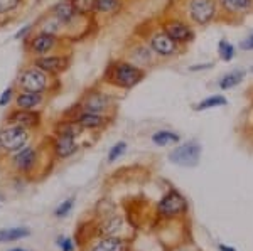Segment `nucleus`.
<instances>
[{"instance_id": "1", "label": "nucleus", "mask_w": 253, "mask_h": 251, "mask_svg": "<svg viewBox=\"0 0 253 251\" xmlns=\"http://www.w3.org/2000/svg\"><path fill=\"white\" fill-rule=\"evenodd\" d=\"M110 83H113L118 88L124 90H130V88L137 86L142 79L145 78V71L142 68L135 66L130 63H117L108 70Z\"/></svg>"}, {"instance_id": "2", "label": "nucleus", "mask_w": 253, "mask_h": 251, "mask_svg": "<svg viewBox=\"0 0 253 251\" xmlns=\"http://www.w3.org/2000/svg\"><path fill=\"white\" fill-rule=\"evenodd\" d=\"M29 133L22 125H10L0 130V148L5 152H19L27 147Z\"/></svg>"}, {"instance_id": "3", "label": "nucleus", "mask_w": 253, "mask_h": 251, "mask_svg": "<svg viewBox=\"0 0 253 251\" xmlns=\"http://www.w3.org/2000/svg\"><path fill=\"white\" fill-rule=\"evenodd\" d=\"M76 121L75 123H68L63 125L59 128V133L54 140V152L59 159H68L73 153L78 150V145H76V133H78V128H76Z\"/></svg>"}, {"instance_id": "4", "label": "nucleus", "mask_w": 253, "mask_h": 251, "mask_svg": "<svg viewBox=\"0 0 253 251\" xmlns=\"http://www.w3.org/2000/svg\"><path fill=\"white\" fill-rule=\"evenodd\" d=\"M201 145L198 142L191 140L182 143L181 147L174 148L169 153V160L175 165H182V167H196L199 164V159H201Z\"/></svg>"}, {"instance_id": "5", "label": "nucleus", "mask_w": 253, "mask_h": 251, "mask_svg": "<svg viewBox=\"0 0 253 251\" xmlns=\"http://www.w3.org/2000/svg\"><path fill=\"white\" fill-rule=\"evenodd\" d=\"M187 14L194 24L206 26L216 15V2L214 0H189Z\"/></svg>"}, {"instance_id": "6", "label": "nucleus", "mask_w": 253, "mask_h": 251, "mask_svg": "<svg viewBox=\"0 0 253 251\" xmlns=\"http://www.w3.org/2000/svg\"><path fill=\"white\" fill-rule=\"evenodd\" d=\"M186 208H187V202L184 199V196L179 191H175V189H170L161 199V202H159L157 211L162 217H174L184 213Z\"/></svg>"}, {"instance_id": "7", "label": "nucleus", "mask_w": 253, "mask_h": 251, "mask_svg": "<svg viewBox=\"0 0 253 251\" xmlns=\"http://www.w3.org/2000/svg\"><path fill=\"white\" fill-rule=\"evenodd\" d=\"M149 46L154 54L161 56V58H170V56H174L179 49V44L175 42L166 31H159L156 34L150 36Z\"/></svg>"}, {"instance_id": "8", "label": "nucleus", "mask_w": 253, "mask_h": 251, "mask_svg": "<svg viewBox=\"0 0 253 251\" xmlns=\"http://www.w3.org/2000/svg\"><path fill=\"white\" fill-rule=\"evenodd\" d=\"M19 86L26 93H42L47 88V78L42 70L31 68L20 74Z\"/></svg>"}, {"instance_id": "9", "label": "nucleus", "mask_w": 253, "mask_h": 251, "mask_svg": "<svg viewBox=\"0 0 253 251\" xmlns=\"http://www.w3.org/2000/svg\"><path fill=\"white\" fill-rule=\"evenodd\" d=\"M164 31L177 44H189L194 40V31L186 22H182V20H170V22L166 24Z\"/></svg>"}, {"instance_id": "10", "label": "nucleus", "mask_w": 253, "mask_h": 251, "mask_svg": "<svg viewBox=\"0 0 253 251\" xmlns=\"http://www.w3.org/2000/svg\"><path fill=\"white\" fill-rule=\"evenodd\" d=\"M38 162V152L34 147H24L22 150L15 152L12 164L19 172H29Z\"/></svg>"}, {"instance_id": "11", "label": "nucleus", "mask_w": 253, "mask_h": 251, "mask_svg": "<svg viewBox=\"0 0 253 251\" xmlns=\"http://www.w3.org/2000/svg\"><path fill=\"white\" fill-rule=\"evenodd\" d=\"M110 107V100L105 93H91L83 101V111L89 113H105V110Z\"/></svg>"}, {"instance_id": "12", "label": "nucleus", "mask_w": 253, "mask_h": 251, "mask_svg": "<svg viewBox=\"0 0 253 251\" xmlns=\"http://www.w3.org/2000/svg\"><path fill=\"white\" fill-rule=\"evenodd\" d=\"M68 58H59V56H49V58H41L36 61V68L47 72H61L68 68Z\"/></svg>"}, {"instance_id": "13", "label": "nucleus", "mask_w": 253, "mask_h": 251, "mask_svg": "<svg viewBox=\"0 0 253 251\" xmlns=\"http://www.w3.org/2000/svg\"><path fill=\"white\" fill-rule=\"evenodd\" d=\"M126 245L117 236H103L91 245L89 251H125Z\"/></svg>"}, {"instance_id": "14", "label": "nucleus", "mask_w": 253, "mask_h": 251, "mask_svg": "<svg viewBox=\"0 0 253 251\" xmlns=\"http://www.w3.org/2000/svg\"><path fill=\"white\" fill-rule=\"evenodd\" d=\"M52 14H54V17L59 24H69V22H73V19L76 17L78 12L75 10L71 0H61L59 3H56L54 5Z\"/></svg>"}, {"instance_id": "15", "label": "nucleus", "mask_w": 253, "mask_h": 251, "mask_svg": "<svg viewBox=\"0 0 253 251\" xmlns=\"http://www.w3.org/2000/svg\"><path fill=\"white\" fill-rule=\"evenodd\" d=\"M56 44V37L51 34V32H41L34 37L32 40V51L36 52V54H47L49 51L54 47Z\"/></svg>"}, {"instance_id": "16", "label": "nucleus", "mask_w": 253, "mask_h": 251, "mask_svg": "<svg viewBox=\"0 0 253 251\" xmlns=\"http://www.w3.org/2000/svg\"><path fill=\"white\" fill-rule=\"evenodd\" d=\"M105 116L100 113H89L83 111L81 115L76 118V123L80 125V128H101L105 125Z\"/></svg>"}, {"instance_id": "17", "label": "nucleus", "mask_w": 253, "mask_h": 251, "mask_svg": "<svg viewBox=\"0 0 253 251\" xmlns=\"http://www.w3.org/2000/svg\"><path fill=\"white\" fill-rule=\"evenodd\" d=\"M245 76H247V71H243V70L230 71V72H226L224 76H221L218 86L221 88L223 91H228V90H231V88L238 86V84L245 79Z\"/></svg>"}, {"instance_id": "18", "label": "nucleus", "mask_w": 253, "mask_h": 251, "mask_svg": "<svg viewBox=\"0 0 253 251\" xmlns=\"http://www.w3.org/2000/svg\"><path fill=\"white\" fill-rule=\"evenodd\" d=\"M10 121L14 125H22V127H34L39 123V115L32 113L31 110H19L10 116Z\"/></svg>"}, {"instance_id": "19", "label": "nucleus", "mask_w": 253, "mask_h": 251, "mask_svg": "<svg viewBox=\"0 0 253 251\" xmlns=\"http://www.w3.org/2000/svg\"><path fill=\"white\" fill-rule=\"evenodd\" d=\"M31 234L27 228H9V229H0V243H12L24 240Z\"/></svg>"}, {"instance_id": "20", "label": "nucleus", "mask_w": 253, "mask_h": 251, "mask_svg": "<svg viewBox=\"0 0 253 251\" xmlns=\"http://www.w3.org/2000/svg\"><path fill=\"white\" fill-rule=\"evenodd\" d=\"M42 96L41 93H22L17 96V107L20 110H34L38 105H41Z\"/></svg>"}, {"instance_id": "21", "label": "nucleus", "mask_w": 253, "mask_h": 251, "mask_svg": "<svg viewBox=\"0 0 253 251\" xmlns=\"http://www.w3.org/2000/svg\"><path fill=\"white\" fill-rule=\"evenodd\" d=\"M224 105H228V100L224 98L223 95H213V96H208V98L199 101V103L194 107V110L196 111H205V110H210V108L224 107Z\"/></svg>"}, {"instance_id": "22", "label": "nucleus", "mask_w": 253, "mask_h": 251, "mask_svg": "<svg viewBox=\"0 0 253 251\" xmlns=\"http://www.w3.org/2000/svg\"><path fill=\"white\" fill-rule=\"evenodd\" d=\"M179 140H181V137L170 130H161L152 135V142L156 145H159V147H166V145H169V143H177Z\"/></svg>"}, {"instance_id": "23", "label": "nucleus", "mask_w": 253, "mask_h": 251, "mask_svg": "<svg viewBox=\"0 0 253 251\" xmlns=\"http://www.w3.org/2000/svg\"><path fill=\"white\" fill-rule=\"evenodd\" d=\"M221 3L231 12H247L253 7V0H221Z\"/></svg>"}, {"instance_id": "24", "label": "nucleus", "mask_w": 253, "mask_h": 251, "mask_svg": "<svg viewBox=\"0 0 253 251\" xmlns=\"http://www.w3.org/2000/svg\"><path fill=\"white\" fill-rule=\"evenodd\" d=\"M218 52H219V58H221L224 63H230V61L235 58L236 49L228 39H221L218 44Z\"/></svg>"}, {"instance_id": "25", "label": "nucleus", "mask_w": 253, "mask_h": 251, "mask_svg": "<svg viewBox=\"0 0 253 251\" xmlns=\"http://www.w3.org/2000/svg\"><path fill=\"white\" fill-rule=\"evenodd\" d=\"M118 7H120V0H95V10L101 14L115 12Z\"/></svg>"}, {"instance_id": "26", "label": "nucleus", "mask_w": 253, "mask_h": 251, "mask_svg": "<svg viewBox=\"0 0 253 251\" xmlns=\"http://www.w3.org/2000/svg\"><path fill=\"white\" fill-rule=\"evenodd\" d=\"M73 7L78 14L84 15L95 9V0H71Z\"/></svg>"}, {"instance_id": "27", "label": "nucleus", "mask_w": 253, "mask_h": 251, "mask_svg": "<svg viewBox=\"0 0 253 251\" xmlns=\"http://www.w3.org/2000/svg\"><path fill=\"white\" fill-rule=\"evenodd\" d=\"M125 150H126V143H125V142H118V143H115L112 148H110V152H108V162L118 160L125 153Z\"/></svg>"}, {"instance_id": "28", "label": "nucleus", "mask_w": 253, "mask_h": 251, "mask_svg": "<svg viewBox=\"0 0 253 251\" xmlns=\"http://www.w3.org/2000/svg\"><path fill=\"white\" fill-rule=\"evenodd\" d=\"M73 206H75V197H69V199H66L64 202H61L58 208H56L54 216L56 217H64L66 214H69V211L73 209Z\"/></svg>"}, {"instance_id": "29", "label": "nucleus", "mask_w": 253, "mask_h": 251, "mask_svg": "<svg viewBox=\"0 0 253 251\" xmlns=\"http://www.w3.org/2000/svg\"><path fill=\"white\" fill-rule=\"evenodd\" d=\"M56 241H58V246L61 248V251H75V243H73L71 238L59 236Z\"/></svg>"}, {"instance_id": "30", "label": "nucleus", "mask_w": 253, "mask_h": 251, "mask_svg": "<svg viewBox=\"0 0 253 251\" xmlns=\"http://www.w3.org/2000/svg\"><path fill=\"white\" fill-rule=\"evenodd\" d=\"M20 0H0V14H5V12L14 10L19 5Z\"/></svg>"}, {"instance_id": "31", "label": "nucleus", "mask_w": 253, "mask_h": 251, "mask_svg": "<svg viewBox=\"0 0 253 251\" xmlns=\"http://www.w3.org/2000/svg\"><path fill=\"white\" fill-rule=\"evenodd\" d=\"M240 49L242 51H253V32H250V34L245 37L242 42H240Z\"/></svg>"}, {"instance_id": "32", "label": "nucleus", "mask_w": 253, "mask_h": 251, "mask_svg": "<svg viewBox=\"0 0 253 251\" xmlns=\"http://www.w3.org/2000/svg\"><path fill=\"white\" fill-rule=\"evenodd\" d=\"M10 98H12V88H7V90L2 93V96H0V107H5L10 101Z\"/></svg>"}, {"instance_id": "33", "label": "nucleus", "mask_w": 253, "mask_h": 251, "mask_svg": "<svg viewBox=\"0 0 253 251\" xmlns=\"http://www.w3.org/2000/svg\"><path fill=\"white\" fill-rule=\"evenodd\" d=\"M208 68H213V63H206V64H194V66L189 68V71H205Z\"/></svg>"}, {"instance_id": "34", "label": "nucleus", "mask_w": 253, "mask_h": 251, "mask_svg": "<svg viewBox=\"0 0 253 251\" xmlns=\"http://www.w3.org/2000/svg\"><path fill=\"white\" fill-rule=\"evenodd\" d=\"M29 29H31V26H26V27H24L22 31H19L17 34H15V39H19V37H24V36H26V32H29Z\"/></svg>"}, {"instance_id": "35", "label": "nucleus", "mask_w": 253, "mask_h": 251, "mask_svg": "<svg viewBox=\"0 0 253 251\" xmlns=\"http://www.w3.org/2000/svg\"><path fill=\"white\" fill-rule=\"evenodd\" d=\"M218 248H219V251H236V250L231 248V246H224V245H219Z\"/></svg>"}, {"instance_id": "36", "label": "nucleus", "mask_w": 253, "mask_h": 251, "mask_svg": "<svg viewBox=\"0 0 253 251\" xmlns=\"http://www.w3.org/2000/svg\"><path fill=\"white\" fill-rule=\"evenodd\" d=\"M10 251H26V250H22V248H14V250H10Z\"/></svg>"}]
</instances>
